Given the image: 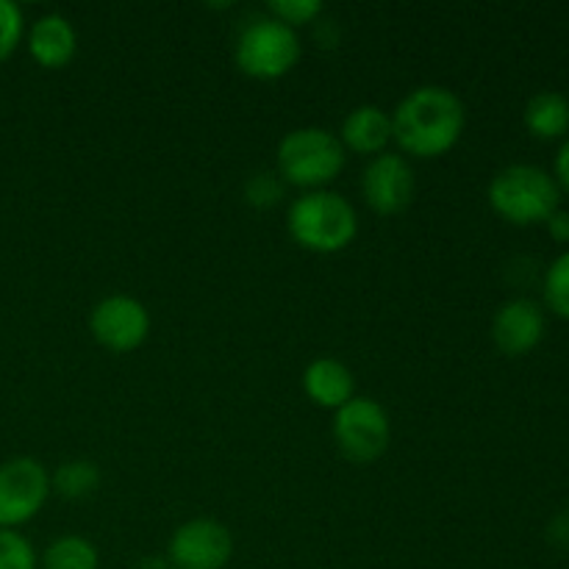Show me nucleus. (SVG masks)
Segmentation results:
<instances>
[{
    "instance_id": "nucleus-11",
    "label": "nucleus",
    "mask_w": 569,
    "mask_h": 569,
    "mask_svg": "<svg viewBox=\"0 0 569 569\" xmlns=\"http://www.w3.org/2000/svg\"><path fill=\"white\" fill-rule=\"evenodd\" d=\"M545 311L531 298H515L495 311L492 339L500 353L526 356L542 342Z\"/></svg>"
},
{
    "instance_id": "nucleus-2",
    "label": "nucleus",
    "mask_w": 569,
    "mask_h": 569,
    "mask_svg": "<svg viewBox=\"0 0 569 569\" xmlns=\"http://www.w3.org/2000/svg\"><path fill=\"white\" fill-rule=\"evenodd\" d=\"M289 233L300 248L311 253H339L359 233V217L350 200L333 189L306 192L289 206Z\"/></svg>"
},
{
    "instance_id": "nucleus-23",
    "label": "nucleus",
    "mask_w": 569,
    "mask_h": 569,
    "mask_svg": "<svg viewBox=\"0 0 569 569\" xmlns=\"http://www.w3.org/2000/svg\"><path fill=\"white\" fill-rule=\"evenodd\" d=\"M548 542L559 550H569V509L559 511L548 526Z\"/></svg>"
},
{
    "instance_id": "nucleus-9",
    "label": "nucleus",
    "mask_w": 569,
    "mask_h": 569,
    "mask_svg": "<svg viewBox=\"0 0 569 569\" xmlns=\"http://www.w3.org/2000/svg\"><path fill=\"white\" fill-rule=\"evenodd\" d=\"M89 331L94 342L103 345L114 353H131L148 339L150 315L137 298L128 295H111L103 298L89 315Z\"/></svg>"
},
{
    "instance_id": "nucleus-10",
    "label": "nucleus",
    "mask_w": 569,
    "mask_h": 569,
    "mask_svg": "<svg viewBox=\"0 0 569 569\" xmlns=\"http://www.w3.org/2000/svg\"><path fill=\"white\" fill-rule=\"evenodd\" d=\"M415 172L411 164L398 153H381L365 167L361 194L367 206L378 214H400L415 200Z\"/></svg>"
},
{
    "instance_id": "nucleus-25",
    "label": "nucleus",
    "mask_w": 569,
    "mask_h": 569,
    "mask_svg": "<svg viewBox=\"0 0 569 569\" xmlns=\"http://www.w3.org/2000/svg\"><path fill=\"white\" fill-rule=\"evenodd\" d=\"M553 181L559 183V189L569 192V137L561 142L559 153H556L553 161Z\"/></svg>"
},
{
    "instance_id": "nucleus-24",
    "label": "nucleus",
    "mask_w": 569,
    "mask_h": 569,
    "mask_svg": "<svg viewBox=\"0 0 569 569\" xmlns=\"http://www.w3.org/2000/svg\"><path fill=\"white\" fill-rule=\"evenodd\" d=\"M548 226V233L556 239L559 244H569V211L567 209H556L553 214L545 220Z\"/></svg>"
},
{
    "instance_id": "nucleus-8",
    "label": "nucleus",
    "mask_w": 569,
    "mask_h": 569,
    "mask_svg": "<svg viewBox=\"0 0 569 569\" xmlns=\"http://www.w3.org/2000/svg\"><path fill=\"white\" fill-rule=\"evenodd\" d=\"M231 553V531L209 517L178 526L167 545V561L172 569H226Z\"/></svg>"
},
{
    "instance_id": "nucleus-3",
    "label": "nucleus",
    "mask_w": 569,
    "mask_h": 569,
    "mask_svg": "<svg viewBox=\"0 0 569 569\" xmlns=\"http://www.w3.org/2000/svg\"><path fill=\"white\" fill-rule=\"evenodd\" d=\"M561 189L548 170L533 164L503 167L489 183V206L511 226H537L561 209Z\"/></svg>"
},
{
    "instance_id": "nucleus-13",
    "label": "nucleus",
    "mask_w": 569,
    "mask_h": 569,
    "mask_svg": "<svg viewBox=\"0 0 569 569\" xmlns=\"http://www.w3.org/2000/svg\"><path fill=\"white\" fill-rule=\"evenodd\" d=\"M303 389L317 406L333 411H339L345 403H350L356 398L353 372H350L348 365H342L339 359H331V356L315 359L306 367Z\"/></svg>"
},
{
    "instance_id": "nucleus-5",
    "label": "nucleus",
    "mask_w": 569,
    "mask_h": 569,
    "mask_svg": "<svg viewBox=\"0 0 569 569\" xmlns=\"http://www.w3.org/2000/svg\"><path fill=\"white\" fill-rule=\"evenodd\" d=\"M300 53L303 48H300V37L295 28L283 26L276 17H259L242 28L233 59L244 76L276 81L298 64Z\"/></svg>"
},
{
    "instance_id": "nucleus-6",
    "label": "nucleus",
    "mask_w": 569,
    "mask_h": 569,
    "mask_svg": "<svg viewBox=\"0 0 569 569\" xmlns=\"http://www.w3.org/2000/svg\"><path fill=\"white\" fill-rule=\"evenodd\" d=\"M333 439L345 459L356 465H370L381 459L392 439L387 409L372 398H353L333 417Z\"/></svg>"
},
{
    "instance_id": "nucleus-12",
    "label": "nucleus",
    "mask_w": 569,
    "mask_h": 569,
    "mask_svg": "<svg viewBox=\"0 0 569 569\" xmlns=\"http://www.w3.org/2000/svg\"><path fill=\"white\" fill-rule=\"evenodd\" d=\"M78 37L64 14H44L28 31V53L44 70H61L72 61Z\"/></svg>"
},
{
    "instance_id": "nucleus-15",
    "label": "nucleus",
    "mask_w": 569,
    "mask_h": 569,
    "mask_svg": "<svg viewBox=\"0 0 569 569\" xmlns=\"http://www.w3.org/2000/svg\"><path fill=\"white\" fill-rule=\"evenodd\" d=\"M526 128L537 139H561L569 131V100L561 92H537L526 106Z\"/></svg>"
},
{
    "instance_id": "nucleus-22",
    "label": "nucleus",
    "mask_w": 569,
    "mask_h": 569,
    "mask_svg": "<svg viewBox=\"0 0 569 569\" xmlns=\"http://www.w3.org/2000/svg\"><path fill=\"white\" fill-rule=\"evenodd\" d=\"M283 183L278 172H256L250 176V181L244 183V198L256 209H272V206L281 200Z\"/></svg>"
},
{
    "instance_id": "nucleus-17",
    "label": "nucleus",
    "mask_w": 569,
    "mask_h": 569,
    "mask_svg": "<svg viewBox=\"0 0 569 569\" xmlns=\"http://www.w3.org/2000/svg\"><path fill=\"white\" fill-rule=\"evenodd\" d=\"M42 569H98V550L83 537H59L44 548Z\"/></svg>"
},
{
    "instance_id": "nucleus-18",
    "label": "nucleus",
    "mask_w": 569,
    "mask_h": 569,
    "mask_svg": "<svg viewBox=\"0 0 569 569\" xmlns=\"http://www.w3.org/2000/svg\"><path fill=\"white\" fill-rule=\"evenodd\" d=\"M542 289L548 309L561 320H569V250L548 267Z\"/></svg>"
},
{
    "instance_id": "nucleus-16",
    "label": "nucleus",
    "mask_w": 569,
    "mask_h": 569,
    "mask_svg": "<svg viewBox=\"0 0 569 569\" xmlns=\"http://www.w3.org/2000/svg\"><path fill=\"white\" fill-rule=\"evenodd\" d=\"M100 487V470L94 461L87 459H70L64 465L56 467L50 476V492H59L67 500H83L94 495Z\"/></svg>"
},
{
    "instance_id": "nucleus-1",
    "label": "nucleus",
    "mask_w": 569,
    "mask_h": 569,
    "mask_svg": "<svg viewBox=\"0 0 569 569\" xmlns=\"http://www.w3.org/2000/svg\"><path fill=\"white\" fill-rule=\"evenodd\" d=\"M467 111L456 92L445 87H417L392 114V139L417 159H437L456 148L465 133Z\"/></svg>"
},
{
    "instance_id": "nucleus-21",
    "label": "nucleus",
    "mask_w": 569,
    "mask_h": 569,
    "mask_svg": "<svg viewBox=\"0 0 569 569\" xmlns=\"http://www.w3.org/2000/svg\"><path fill=\"white\" fill-rule=\"evenodd\" d=\"M267 9H270V17H276L289 28L309 26L322 14L320 0H272Z\"/></svg>"
},
{
    "instance_id": "nucleus-26",
    "label": "nucleus",
    "mask_w": 569,
    "mask_h": 569,
    "mask_svg": "<svg viewBox=\"0 0 569 569\" xmlns=\"http://www.w3.org/2000/svg\"><path fill=\"white\" fill-rule=\"evenodd\" d=\"M137 569H172V567L167 559H144V561H139Z\"/></svg>"
},
{
    "instance_id": "nucleus-14",
    "label": "nucleus",
    "mask_w": 569,
    "mask_h": 569,
    "mask_svg": "<svg viewBox=\"0 0 569 569\" xmlns=\"http://www.w3.org/2000/svg\"><path fill=\"white\" fill-rule=\"evenodd\" d=\"M342 137L339 142L345 150H353L361 156L387 153V144L392 142V117L381 106H359L342 120Z\"/></svg>"
},
{
    "instance_id": "nucleus-19",
    "label": "nucleus",
    "mask_w": 569,
    "mask_h": 569,
    "mask_svg": "<svg viewBox=\"0 0 569 569\" xmlns=\"http://www.w3.org/2000/svg\"><path fill=\"white\" fill-rule=\"evenodd\" d=\"M0 569H37L31 542L9 528H0Z\"/></svg>"
},
{
    "instance_id": "nucleus-20",
    "label": "nucleus",
    "mask_w": 569,
    "mask_h": 569,
    "mask_svg": "<svg viewBox=\"0 0 569 569\" xmlns=\"http://www.w3.org/2000/svg\"><path fill=\"white\" fill-rule=\"evenodd\" d=\"M22 31H26V20H22L20 6L14 0H0V64L11 59L22 39Z\"/></svg>"
},
{
    "instance_id": "nucleus-7",
    "label": "nucleus",
    "mask_w": 569,
    "mask_h": 569,
    "mask_svg": "<svg viewBox=\"0 0 569 569\" xmlns=\"http://www.w3.org/2000/svg\"><path fill=\"white\" fill-rule=\"evenodd\" d=\"M50 495V476L42 461L14 456L0 465V528L17 531L42 511Z\"/></svg>"
},
{
    "instance_id": "nucleus-4",
    "label": "nucleus",
    "mask_w": 569,
    "mask_h": 569,
    "mask_svg": "<svg viewBox=\"0 0 569 569\" xmlns=\"http://www.w3.org/2000/svg\"><path fill=\"white\" fill-rule=\"evenodd\" d=\"M345 167V144L326 128H295L278 142V176L303 189H326Z\"/></svg>"
}]
</instances>
